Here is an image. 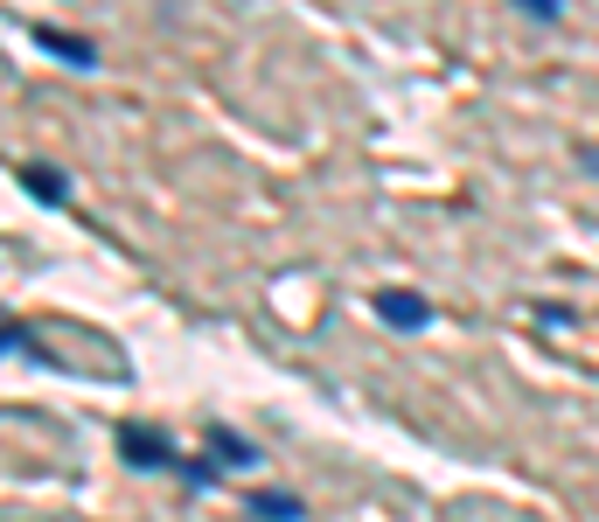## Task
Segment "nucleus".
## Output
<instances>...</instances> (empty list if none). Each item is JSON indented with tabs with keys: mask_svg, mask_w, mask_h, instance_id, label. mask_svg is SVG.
<instances>
[{
	"mask_svg": "<svg viewBox=\"0 0 599 522\" xmlns=\"http://www.w3.org/2000/svg\"><path fill=\"white\" fill-rule=\"evenodd\" d=\"M383 313H390L398 328H419V321H426V300H411V293H390V300H383Z\"/></svg>",
	"mask_w": 599,
	"mask_h": 522,
	"instance_id": "f257e3e1",
	"label": "nucleus"
}]
</instances>
